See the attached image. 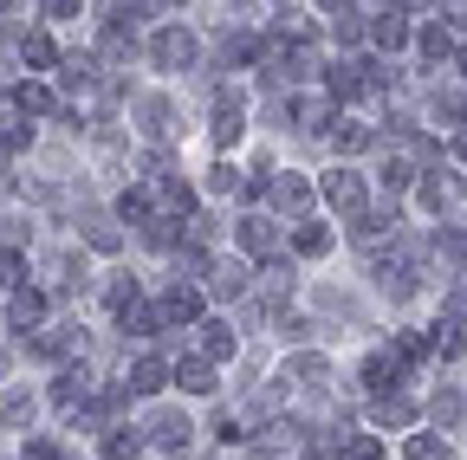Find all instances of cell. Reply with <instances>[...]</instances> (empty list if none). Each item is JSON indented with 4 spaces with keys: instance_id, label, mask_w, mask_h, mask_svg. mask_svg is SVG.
<instances>
[{
    "instance_id": "7",
    "label": "cell",
    "mask_w": 467,
    "mask_h": 460,
    "mask_svg": "<svg viewBox=\"0 0 467 460\" xmlns=\"http://www.w3.org/2000/svg\"><path fill=\"white\" fill-rule=\"evenodd\" d=\"M169 395H182V402H221V370L195 351H175L169 357Z\"/></svg>"
},
{
    "instance_id": "1",
    "label": "cell",
    "mask_w": 467,
    "mask_h": 460,
    "mask_svg": "<svg viewBox=\"0 0 467 460\" xmlns=\"http://www.w3.org/2000/svg\"><path fill=\"white\" fill-rule=\"evenodd\" d=\"M137 428H143V441H150V454H156V460H189V454L202 447V422L189 415V402H175V395L143 402Z\"/></svg>"
},
{
    "instance_id": "26",
    "label": "cell",
    "mask_w": 467,
    "mask_h": 460,
    "mask_svg": "<svg viewBox=\"0 0 467 460\" xmlns=\"http://www.w3.org/2000/svg\"><path fill=\"white\" fill-rule=\"evenodd\" d=\"M318 7H325V14H344V7H350V0H318Z\"/></svg>"
},
{
    "instance_id": "3",
    "label": "cell",
    "mask_w": 467,
    "mask_h": 460,
    "mask_svg": "<svg viewBox=\"0 0 467 460\" xmlns=\"http://www.w3.org/2000/svg\"><path fill=\"white\" fill-rule=\"evenodd\" d=\"M143 59H150V72H195L202 66V33L182 26V20H162L143 46Z\"/></svg>"
},
{
    "instance_id": "8",
    "label": "cell",
    "mask_w": 467,
    "mask_h": 460,
    "mask_svg": "<svg viewBox=\"0 0 467 460\" xmlns=\"http://www.w3.org/2000/svg\"><path fill=\"white\" fill-rule=\"evenodd\" d=\"M124 389H130L137 402H162V395H169V351H162V343L124 357Z\"/></svg>"
},
{
    "instance_id": "10",
    "label": "cell",
    "mask_w": 467,
    "mask_h": 460,
    "mask_svg": "<svg viewBox=\"0 0 467 460\" xmlns=\"http://www.w3.org/2000/svg\"><path fill=\"white\" fill-rule=\"evenodd\" d=\"M364 415H370V434H416V422H422V409H416V402H409L402 389H389V395H370L364 402Z\"/></svg>"
},
{
    "instance_id": "29",
    "label": "cell",
    "mask_w": 467,
    "mask_h": 460,
    "mask_svg": "<svg viewBox=\"0 0 467 460\" xmlns=\"http://www.w3.org/2000/svg\"><path fill=\"white\" fill-rule=\"evenodd\" d=\"M169 7H175V0H169Z\"/></svg>"
},
{
    "instance_id": "28",
    "label": "cell",
    "mask_w": 467,
    "mask_h": 460,
    "mask_svg": "<svg viewBox=\"0 0 467 460\" xmlns=\"http://www.w3.org/2000/svg\"><path fill=\"white\" fill-rule=\"evenodd\" d=\"M7 7H14V0H0V14H7Z\"/></svg>"
},
{
    "instance_id": "17",
    "label": "cell",
    "mask_w": 467,
    "mask_h": 460,
    "mask_svg": "<svg viewBox=\"0 0 467 460\" xmlns=\"http://www.w3.org/2000/svg\"><path fill=\"white\" fill-rule=\"evenodd\" d=\"M33 415H39L33 389H0V428L7 434H33Z\"/></svg>"
},
{
    "instance_id": "2",
    "label": "cell",
    "mask_w": 467,
    "mask_h": 460,
    "mask_svg": "<svg viewBox=\"0 0 467 460\" xmlns=\"http://www.w3.org/2000/svg\"><path fill=\"white\" fill-rule=\"evenodd\" d=\"M273 220H306V214H318V182L306 176V169H273L266 176V201H260Z\"/></svg>"
},
{
    "instance_id": "14",
    "label": "cell",
    "mask_w": 467,
    "mask_h": 460,
    "mask_svg": "<svg viewBox=\"0 0 467 460\" xmlns=\"http://www.w3.org/2000/svg\"><path fill=\"white\" fill-rule=\"evenodd\" d=\"M7 331H20V337H33V331H46V312H52V299L39 292V285H14L7 292Z\"/></svg>"
},
{
    "instance_id": "19",
    "label": "cell",
    "mask_w": 467,
    "mask_h": 460,
    "mask_svg": "<svg viewBox=\"0 0 467 460\" xmlns=\"http://www.w3.org/2000/svg\"><path fill=\"white\" fill-rule=\"evenodd\" d=\"M422 415L435 422V434H448V428H461V415H467V395H461V389H435V395L422 402Z\"/></svg>"
},
{
    "instance_id": "9",
    "label": "cell",
    "mask_w": 467,
    "mask_h": 460,
    "mask_svg": "<svg viewBox=\"0 0 467 460\" xmlns=\"http://www.w3.org/2000/svg\"><path fill=\"white\" fill-rule=\"evenodd\" d=\"M285 253L299 260V266H312V260L337 253V227H331V220H318V214H306V220H292V227H285Z\"/></svg>"
},
{
    "instance_id": "16",
    "label": "cell",
    "mask_w": 467,
    "mask_h": 460,
    "mask_svg": "<svg viewBox=\"0 0 467 460\" xmlns=\"http://www.w3.org/2000/svg\"><path fill=\"white\" fill-rule=\"evenodd\" d=\"M91 447H98V460H150V441H143V428H137V422L104 428Z\"/></svg>"
},
{
    "instance_id": "13",
    "label": "cell",
    "mask_w": 467,
    "mask_h": 460,
    "mask_svg": "<svg viewBox=\"0 0 467 460\" xmlns=\"http://www.w3.org/2000/svg\"><path fill=\"white\" fill-rule=\"evenodd\" d=\"M409 46H416V26H409V14H396L389 0H383V7L370 14V52L389 59V52H409Z\"/></svg>"
},
{
    "instance_id": "15",
    "label": "cell",
    "mask_w": 467,
    "mask_h": 460,
    "mask_svg": "<svg viewBox=\"0 0 467 460\" xmlns=\"http://www.w3.org/2000/svg\"><path fill=\"white\" fill-rule=\"evenodd\" d=\"M110 214L137 234L143 220H156V214H162V208H156V182H130V189H117V195H110Z\"/></svg>"
},
{
    "instance_id": "22",
    "label": "cell",
    "mask_w": 467,
    "mask_h": 460,
    "mask_svg": "<svg viewBox=\"0 0 467 460\" xmlns=\"http://www.w3.org/2000/svg\"><path fill=\"white\" fill-rule=\"evenodd\" d=\"M429 253H435L441 266H461V272H467V227H435V234H429Z\"/></svg>"
},
{
    "instance_id": "4",
    "label": "cell",
    "mask_w": 467,
    "mask_h": 460,
    "mask_svg": "<svg viewBox=\"0 0 467 460\" xmlns=\"http://www.w3.org/2000/svg\"><path fill=\"white\" fill-rule=\"evenodd\" d=\"M318 208H331L337 220H358L370 208V176L358 162H331L325 176H318Z\"/></svg>"
},
{
    "instance_id": "12",
    "label": "cell",
    "mask_w": 467,
    "mask_h": 460,
    "mask_svg": "<svg viewBox=\"0 0 467 460\" xmlns=\"http://www.w3.org/2000/svg\"><path fill=\"white\" fill-rule=\"evenodd\" d=\"M325 143L337 149V162H358V156H370V149H383V137H377V124H364V118H350V110H337V124L325 130Z\"/></svg>"
},
{
    "instance_id": "25",
    "label": "cell",
    "mask_w": 467,
    "mask_h": 460,
    "mask_svg": "<svg viewBox=\"0 0 467 460\" xmlns=\"http://www.w3.org/2000/svg\"><path fill=\"white\" fill-rule=\"evenodd\" d=\"M448 72H461V78H467V39L454 46V59H448Z\"/></svg>"
},
{
    "instance_id": "11",
    "label": "cell",
    "mask_w": 467,
    "mask_h": 460,
    "mask_svg": "<svg viewBox=\"0 0 467 460\" xmlns=\"http://www.w3.org/2000/svg\"><path fill=\"white\" fill-rule=\"evenodd\" d=\"M461 195H467V182H461V169H454V162H429V169H422V182H416V201H422L429 214H448Z\"/></svg>"
},
{
    "instance_id": "5",
    "label": "cell",
    "mask_w": 467,
    "mask_h": 460,
    "mask_svg": "<svg viewBox=\"0 0 467 460\" xmlns=\"http://www.w3.org/2000/svg\"><path fill=\"white\" fill-rule=\"evenodd\" d=\"M202 292H208L214 312H234L241 299H254V260H241L234 247H221L214 266H208V279H202Z\"/></svg>"
},
{
    "instance_id": "20",
    "label": "cell",
    "mask_w": 467,
    "mask_h": 460,
    "mask_svg": "<svg viewBox=\"0 0 467 460\" xmlns=\"http://www.w3.org/2000/svg\"><path fill=\"white\" fill-rule=\"evenodd\" d=\"M429 124H435V130H467V91H454V85L435 91V97H429Z\"/></svg>"
},
{
    "instance_id": "23",
    "label": "cell",
    "mask_w": 467,
    "mask_h": 460,
    "mask_svg": "<svg viewBox=\"0 0 467 460\" xmlns=\"http://www.w3.org/2000/svg\"><path fill=\"white\" fill-rule=\"evenodd\" d=\"M344 460H389V441L370 434V428H358V434H350V447H344Z\"/></svg>"
},
{
    "instance_id": "18",
    "label": "cell",
    "mask_w": 467,
    "mask_h": 460,
    "mask_svg": "<svg viewBox=\"0 0 467 460\" xmlns=\"http://www.w3.org/2000/svg\"><path fill=\"white\" fill-rule=\"evenodd\" d=\"M454 46H461V39H454L441 20H422V26H416V52H422V66H448V59H454Z\"/></svg>"
},
{
    "instance_id": "27",
    "label": "cell",
    "mask_w": 467,
    "mask_h": 460,
    "mask_svg": "<svg viewBox=\"0 0 467 460\" xmlns=\"http://www.w3.org/2000/svg\"><path fill=\"white\" fill-rule=\"evenodd\" d=\"M285 460H312V454H285Z\"/></svg>"
},
{
    "instance_id": "24",
    "label": "cell",
    "mask_w": 467,
    "mask_h": 460,
    "mask_svg": "<svg viewBox=\"0 0 467 460\" xmlns=\"http://www.w3.org/2000/svg\"><path fill=\"white\" fill-rule=\"evenodd\" d=\"M39 7H46V20H72V14L85 7V0H39Z\"/></svg>"
},
{
    "instance_id": "21",
    "label": "cell",
    "mask_w": 467,
    "mask_h": 460,
    "mask_svg": "<svg viewBox=\"0 0 467 460\" xmlns=\"http://www.w3.org/2000/svg\"><path fill=\"white\" fill-rule=\"evenodd\" d=\"M402 460H461V454H454V441H448V434H435V428H416V434L402 441Z\"/></svg>"
},
{
    "instance_id": "6",
    "label": "cell",
    "mask_w": 467,
    "mask_h": 460,
    "mask_svg": "<svg viewBox=\"0 0 467 460\" xmlns=\"http://www.w3.org/2000/svg\"><path fill=\"white\" fill-rule=\"evenodd\" d=\"M234 253L254 260V266L285 253V220H273L266 208H234Z\"/></svg>"
}]
</instances>
